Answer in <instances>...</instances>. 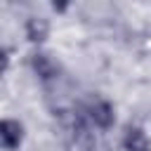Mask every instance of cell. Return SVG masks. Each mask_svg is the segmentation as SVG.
I'll use <instances>...</instances> for the list:
<instances>
[{
  "label": "cell",
  "mask_w": 151,
  "mask_h": 151,
  "mask_svg": "<svg viewBox=\"0 0 151 151\" xmlns=\"http://www.w3.org/2000/svg\"><path fill=\"white\" fill-rule=\"evenodd\" d=\"M24 33H26V40L33 42V45H40L50 38V21L45 17H28L26 24H24Z\"/></svg>",
  "instance_id": "5"
},
{
  "label": "cell",
  "mask_w": 151,
  "mask_h": 151,
  "mask_svg": "<svg viewBox=\"0 0 151 151\" xmlns=\"http://www.w3.org/2000/svg\"><path fill=\"white\" fill-rule=\"evenodd\" d=\"M123 146L125 151H151V139L139 125H127L123 132Z\"/></svg>",
  "instance_id": "4"
},
{
  "label": "cell",
  "mask_w": 151,
  "mask_h": 151,
  "mask_svg": "<svg viewBox=\"0 0 151 151\" xmlns=\"http://www.w3.org/2000/svg\"><path fill=\"white\" fill-rule=\"evenodd\" d=\"M90 120L99 127V130H109V127H113V123H116V109H113V104L111 101H106V99H97L92 106H90Z\"/></svg>",
  "instance_id": "3"
},
{
  "label": "cell",
  "mask_w": 151,
  "mask_h": 151,
  "mask_svg": "<svg viewBox=\"0 0 151 151\" xmlns=\"http://www.w3.org/2000/svg\"><path fill=\"white\" fill-rule=\"evenodd\" d=\"M52 9L61 14V12H66V9H68V2H52Z\"/></svg>",
  "instance_id": "6"
},
{
  "label": "cell",
  "mask_w": 151,
  "mask_h": 151,
  "mask_svg": "<svg viewBox=\"0 0 151 151\" xmlns=\"http://www.w3.org/2000/svg\"><path fill=\"white\" fill-rule=\"evenodd\" d=\"M24 123L17 118H2L0 120V144L5 151H17L24 142Z\"/></svg>",
  "instance_id": "2"
},
{
  "label": "cell",
  "mask_w": 151,
  "mask_h": 151,
  "mask_svg": "<svg viewBox=\"0 0 151 151\" xmlns=\"http://www.w3.org/2000/svg\"><path fill=\"white\" fill-rule=\"evenodd\" d=\"M31 68H33V73H35L40 80H45V83L59 78V71H61L59 61H57L50 52H40V50L31 54Z\"/></svg>",
  "instance_id": "1"
}]
</instances>
